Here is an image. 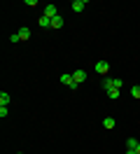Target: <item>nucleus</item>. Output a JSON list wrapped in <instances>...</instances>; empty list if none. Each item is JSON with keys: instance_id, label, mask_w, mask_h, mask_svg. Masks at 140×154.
<instances>
[{"instance_id": "nucleus-1", "label": "nucleus", "mask_w": 140, "mask_h": 154, "mask_svg": "<svg viewBox=\"0 0 140 154\" xmlns=\"http://www.w3.org/2000/svg\"><path fill=\"white\" fill-rule=\"evenodd\" d=\"M124 87V79H117V77H107V79H103V89L107 91V89H121Z\"/></svg>"}, {"instance_id": "nucleus-2", "label": "nucleus", "mask_w": 140, "mask_h": 154, "mask_svg": "<svg viewBox=\"0 0 140 154\" xmlns=\"http://www.w3.org/2000/svg\"><path fill=\"white\" fill-rule=\"evenodd\" d=\"M61 84H65V87L68 89H77L79 87V84H75V79H73V72H63V75H61Z\"/></svg>"}, {"instance_id": "nucleus-3", "label": "nucleus", "mask_w": 140, "mask_h": 154, "mask_svg": "<svg viewBox=\"0 0 140 154\" xmlns=\"http://www.w3.org/2000/svg\"><path fill=\"white\" fill-rule=\"evenodd\" d=\"M96 72H98V75H107V72H110V63H107V61H98V63H96Z\"/></svg>"}, {"instance_id": "nucleus-4", "label": "nucleus", "mask_w": 140, "mask_h": 154, "mask_svg": "<svg viewBox=\"0 0 140 154\" xmlns=\"http://www.w3.org/2000/svg\"><path fill=\"white\" fill-rule=\"evenodd\" d=\"M86 5H89L86 0H73V2H70L73 12H77V14H79V12H84V7H86Z\"/></svg>"}, {"instance_id": "nucleus-5", "label": "nucleus", "mask_w": 140, "mask_h": 154, "mask_svg": "<svg viewBox=\"0 0 140 154\" xmlns=\"http://www.w3.org/2000/svg\"><path fill=\"white\" fill-rule=\"evenodd\" d=\"M45 17H49V19H54V17H58V10H56V5H45V12H42Z\"/></svg>"}, {"instance_id": "nucleus-6", "label": "nucleus", "mask_w": 140, "mask_h": 154, "mask_svg": "<svg viewBox=\"0 0 140 154\" xmlns=\"http://www.w3.org/2000/svg\"><path fill=\"white\" fill-rule=\"evenodd\" d=\"M73 79H75V84H82L84 79H86V70H75V72H73Z\"/></svg>"}, {"instance_id": "nucleus-7", "label": "nucleus", "mask_w": 140, "mask_h": 154, "mask_svg": "<svg viewBox=\"0 0 140 154\" xmlns=\"http://www.w3.org/2000/svg\"><path fill=\"white\" fill-rule=\"evenodd\" d=\"M37 26H40V28H51V19H49V17H45V14H42V17L37 19Z\"/></svg>"}, {"instance_id": "nucleus-8", "label": "nucleus", "mask_w": 140, "mask_h": 154, "mask_svg": "<svg viewBox=\"0 0 140 154\" xmlns=\"http://www.w3.org/2000/svg\"><path fill=\"white\" fill-rule=\"evenodd\" d=\"M9 100H12V96H9L7 91H0V105L7 107V105H9Z\"/></svg>"}, {"instance_id": "nucleus-9", "label": "nucleus", "mask_w": 140, "mask_h": 154, "mask_svg": "<svg viewBox=\"0 0 140 154\" xmlns=\"http://www.w3.org/2000/svg\"><path fill=\"white\" fill-rule=\"evenodd\" d=\"M51 28H63V17H61V14H58V17H54V19H51Z\"/></svg>"}, {"instance_id": "nucleus-10", "label": "nucleus", "mask_w": 140, "mask_h": 154, "mask_svg": "<svg viewBox=\"0 0 140 154\" xmlns=\"http://www.w3.org/2000/svg\"><path fill=\"white\" fill-rule=\"evenodd\" d=\"M19 38H21V42L30 40V28H21V30H19Z\"/></svg>"}, {"instance_id": "nucleus-11", "label": "nucleus", "mask_w": 140, "mask_h": 154, "mask_svg": "<svg viewBox=\"0 0 140 154\" xmlns=\"http://www.w3.org/2000/svg\"><path fill=\"white\" fill-rule=\"evenodd\" d=\"M138 145H140V140H135V138H129V140H126V149H138Z\"/></svg>"}, {"instance_id": "nucleus-12", "label": "nucleus", "mask_w": 140, "mask_h": 154, "mask_svg": "<svg viewBox=\"0 0 140 154\" xmlns=\"http://www.w3.org/2000/svg\"><path fill=\"white\" fill-rule=\"evenodd\" d=\"M114 124H117L114 117H105V119H103V126H105V128H114Z\"/></svg>"}, {"instance_id": "nucleus-13", "label": "nucleus", "mask_w": 140, "mask_h": 154, "mask_svg": "<svg viewBox=\"0 0 140 154\" xmlns=\"http://www.w3.org/2000/svg\"><path fill=\"white\" fill-rule=\"evenodd\" d=\"M119 91L121 89H107L105 94H107V98H114V100H117V98H119Z\"/></svg>"}, {"instance_id": "nucleus-14", "label": "nucleus", "mask_w": 140, "mask_h": 154, "mask_svg": "<svg viewBox=\"0 0 140 154\" xmlns=\"http://www.w3.org/2000/svg\"><path fill=\"white\" fill-rule=\"evenodd\" d=\"M131 96L140 100V87H138V84H133V87H131Z\"/></svg>"}, {"instance_id": "nucleus-15", "label": "nucleus", "mask_w": 140, "mask_h": 154, "mask_svg": "<svg viewBox=\"0 0 140 154\" xmlns=\"http://www.w3.org/2000/svg\"><path fill=\"white\" fill-rule=\"evenodd\" d=\"M9 42H21V38H19V33H14V35H9Z\"/></svg>"}, {"instance_id": "nucleus-16", "label": "nucleus", "mask_w": 140, "mask_h": 154, "mask_svg": "<svg viewBox=\"0 0 140 154\" xmlns=\"http://www.w3.org/2000/svg\"><path fill=\"white\" fill-rule=\"evenodd\" d=\"M126 154H138V152H135V149H126Z\"/></svg>"}, {"instance_id": "nucleus-17", "label": "nucleus", "mask_w": 140, "mask_h": 154, "mask_svg": "<svg viewBox=\"0 0 140 154\" xmlns=\"http://www.w3.org/2000/svg\"><path fill=\"white\" fill-rule=\"evenodd\" d=\"M135 152H138V154H140V145H138V149H135Z\"/></svg>"}]
</instances>
